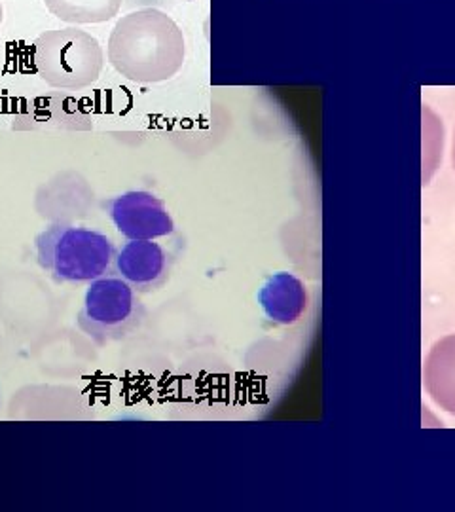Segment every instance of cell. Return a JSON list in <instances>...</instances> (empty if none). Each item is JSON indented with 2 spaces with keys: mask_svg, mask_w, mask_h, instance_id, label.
Returning <instances> with one entry per match:
<instances>
[{
  "mask_svg": "<svg viewBox=\"0 0 455 512\" xmlns=\"http://www.w3.org/2000/svg\"><path fill=\"white\" fill-rule=\"evenodd\" d=\"M181 27L162 10L143 8L118 19L109 38L112 67L133 82H164L184 63Z\"/></svg>",
  "mask_w": 455,
  "mask_h": 512,
  "instance_id": "1",
  "label": "cell"
},
{
  "mask_svg": "<svg viewBox=\"0 0 455 512\" xmlns=\"http://www.w3.org/2000/svg\"><path fill=\"white\" fill-rule=\"evenodd\" d=\"M38 266L57 283H91L112 274L116 247L105 234L57 222L35 239Z\"/></svg>",
  "mask_w": 455,
  "mask_h": 512,
  "instance_id": "2",
  "label": "cell"
},
{
  "mask_svg": "<svg viewBox=\"0 0 455 512\" xmlns=\"http://www.w3.org/2000/svg\"><path fill=\"white\" fill-rule=\"evenodd\" d=\"M38 76L55 88H84L103 69V48L90 33L76 27L46 31L33 44Z\"/></svg>",
  "mask_w": 455,
  "mask_h": 512,
  "instance_id": "3",
  "label": "cell"
},
{
  "mask_svg": "<svg viewBox=\"0 0 455 512\" xmlns=\"http://www.w3.org/2000/svg\"><path fill=\"white\" fill-rule=\"evenodd\" d=\"M145 306L137 291L118 275H103L88 285L78 313V329L97 346L122 340L141 325Z\"/></svg>",
  "mask_w": 455,
  "mask_h": 512,
  "instance_id": "4",
  "label": "cell"
},
{
  "mask_svg": "<svg viewBox=\"0 0 455 512\" xmlns=\"http://www.w3.org/2000/svg\"><path fill=\"white\" fill-rule=\"evenodd\" d=\"M116 230L128 239H158L173 234L175 222L165 203L145 190H133L105 203Z\"/></svg>",
  "mask_w": 455,
  "mask_h": 512,
  "instance_id": "5",
  "label": "cell"
},
{
  "mask_svg": "<svg viewBox=\"0 0 455 512\" xmlns=\"http://www.w3.org/2000/svg\"><path fill=\"white\" fill-rule=\"evenodd\" d=\"M169 274V255L154 239H129L116 251L112 275L122 277L137 293L162 287Z\"/></svg>",
  "mask_w": 455,
  "mask_h": 512,
  "instance_id": "6",
  "label": "cell"
},
{
  "mask_svg": "<svg viewBox=\"0 0 455 512\" xmlns=\"http://www.w3.org/2000/svg\"><path fill=\"white\" fill-rule=\"evenodd\" d=\"M423 378L431 399L455 416V334L442 338L429 351Z\"/></svg>",
  "mask_w": 455,
  "mask_h": 512,
  "instance_id": "7",
  "label": "cell"
},
{
  "mask_svg": "<svg viewBox=\"0 0 455 512\" xmlns=\"http://www.w3.org/2000/svg\"><path fill=\"white\" fill-rule=\"evenodd\" d=\"M262 310L277 323H292L306 310V291L302 283L289 274H277L266 281L258 294Z\"/></svg>",
  "mask_w": 455,
  "mask_h": 512,
  "instance_id": "8",
  "label": "cell"
},
{
  "mask_svg": "<svg viewBox=\"0 0 455 512\" xmlns=\"http://www.w3.org/2000/svg\"><path fill=\"white\" fill-rule=\"evenodd\" d=\"M55 18L67 23H105L118 16L122 0H44Z\"/></svg>",
  "mask_w": 455,
  "mask_h": 512,
  "instance_id": "9",
  "label": "cell"
},
{
  "mask_svg": "<svg viewBox=\"0 0 455 512\" xmlns=\"http://www.w3.org/2000/svg\"><path fill=\"white\" fill-rule=\"evenodd\" d=\"M2 18H4V12H2V2H0V23H2Z\"/></svg>",
  "mask_w": 455,
  "mask_h": 512,
  "instance_id": "10",
  "label": "cell"
},
{
  "mask_svg": "<svg viewBox=\"0 0 455 512\" xmlns=\"http://www.w3.org/2000/svg\"><path fill=\"white\" fill-rule=\"evenodd\" d=\"M452 158H454V167H455V135H454V150H452Z\"/></svg>",
  "mask_w": 455,
  "mask_h": 512,
  "instance_id": "11",
  "label": "cell"
}]
</instances>
